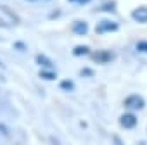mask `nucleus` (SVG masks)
Returning a JSON list of instances; mask_svg holds the SVG:
<instances>
[{"label":"nucleus","instance_id":"obj_1","mask_svg":"<svg viewBox=\"0 0 147 145\" xmlns=\"http://www.w3.org/2000/svg\"><path fill=\"white\" fill-rule=\"evenodd\" d=\"M18 23H19V17L14 11L0 5V28H12Z\"/></svg>","mask_w":147,"mask_h":145},{"label":"nucleus","instance_id":"obj_2","mask_svg":"<svg viewBox=\"0 0 147 145\" xmlns=\"http://www.w3.org/2000/svg\"><path fill=\"white\" fill-rule=\"evenodd\" d=\"M118 30H119V24L114 23V21H109V19H104V21H100L95 26V31L99 35H102V33H113V31H118Z\"/></svg>","mask_w":147,"mask_h":145},{"label":"nucleus","instance_id":"obj_3","mask_svg":"<svg viewBox=\"0 0 147 145\" xmlns=\"http://www.w3.org/2000/svg\"><path fill=\"white\" fill-rule=\"evenodd\" d=\"M125 105H126L128 109H131V111H140V109H144L145 102L142 100V97H138V95H131V97H128V99L125 100Z\"/></svg>","mask_w":147,"mask_h":145},{"label":"nucleus","instance_id":"obj_4","mask_svg":"<svg viewBox=\"0 0 147 145\" xmlns=\"http://www.w3.org/2000/svg\"><path fill=\"white\" fill-rule=\"evenodd\" d=\"M131 19L135 23H140V24H147V7L142 5V7H137L131 11Z\"/></svg>","mask_w":147,"mask_h":145},{"label":"nucleus","instance_id":"obj_5","mask_svg":"<svg viewBox=\"0 0 147 145\" xmlns=\"http://www.w3.org/2000/svg\"><path fill=\"white\" fill-rule=\"evenodd\" d=\"M119 123H121L123 128H133L137 124V116L133 112H126V114H123L119 117Z\"/></svg>","mask_w":147,"mask_h":145},{"label":"nucleus","instance_id":"obj_6","mask_svg":"<svg viewBox=\"0 0 147 145\" xmlns=\"http://www.w3.org/2000/svg\"><path fill=\"white\" fill-rule=\"evenodd\" d=\"M94 60L95 62H111L113 60V54L111 52H104V50H99L95 54H92Z\"/></svg>","mask_w":147,"mask_h":145},{"label":"nucleus","instance_id":"obj_7","mask_svg":"<svg viewBox=\"0 0 147 145\" xmlns=\"http://www.w3.org/2000/svg\"><path fill=\"white\" fill-rule=\"evenodd\" d=\"M73 30H75V33H78V35H87V31H88V24L83 23V21H76L75 24H73Z\"/></svg>","mask_w":147,"mask_h":145},{"label":"nucleus","instance_id":"obj_8","mask_svg":"<svg viewBox=\"0 0 147 145\" xmlns=\"http://www.w3.org/2000/svg\"><path fill=\"white\" fill-rule=\"evenodd\" d=\"M55 71L54 69H50V71H47V69H43V71H40V78H43V80H55Z\"/></svg>","mask_w":147,"mask_h":145},{"label":"nucleus","instance_id":"obj_9","mask_svg":"<svg viewBox=\"0 0 147 145\" xmlns=\"http://www.w3.org/2000/svg\"><path fill=\"white\" fill-rule=\"evenodd\" d=\"M36 62H38L40 66H43V67H50V69H52V60L47 59L45 55H38V57H36Z\"/></svg>","mask_w":147,"mask_h":145},{"label":"nucleus","instance_id":"obj_10","mask_svg":"<svg viewBox=\"0 0 147 145\" xmlns=\"http://www.w3.org/2000/svg\"><path fill=\"white\" fill-rule=\"evenodd\" d=\"M73 54H75V55H83V54H90V48H87V47H78V48H75V50H73Z\"/></svg>","mask_w":147,"mask_h":145},{"label":"nucleus","instance_id":"obj_11","mask_svg":"<svg viewBox=\"0 0 147 145\" xmlns=\"http://www.w3.org/2000/svg\"><path fill=\"white\" fill-rule=\"evenodd\" d=\"M73 87H75V85H73V81H69V80H66V81H61V88H62V90H67V92H71V90H73Z\"/></svg>","mask_w":147,"mask_h":145},{"label":"nucleus","instance_id":"obj_12","mask_svg":"<svg viewBox=\"0 0 147 145\" xmlns=\"http://www.w3.org/2000/svg\"><path fill=\"white\" fill-rule=\"evenodd\" d=\"M137 50L147 54V42H138V43H137Z\"/></svg>","mask_w":147,"mask_h":145},{"label":"nucleus","instance_id":"obj_13","mask_svg":"<svg viewBox=\"0 0 147 145\" xmlns=\"http://www.w3.org/2000/svg\"><path fill=\"white\" fill-rule=\"evenodd\" d=\"M71 4H78V5H87V4H90L92 0H69Z\"/></svg>","mask_w":147,"mask_h":145},{"label":"nucleus","instance_id":"obj_14","mask_svg":"<svg viewBox=\"0 0 147 145\" xmlns=\"http://www.w3.org/2000/svg\"><path fill=\"white\" fill-rule=\"evenodd\" d=\"M82 75H83V76H92V69H83Z\"/></svg>","mask_w":147,"mask_h":145},{"label":"nucleus","instance_id":"obj_15","mask_svg":"<svg viewBox=\"0 0 147 145\" xmlns=\"http://www.w3.org/2000/svg\"><path fill=\"white\" fill-rule=\"evenodd\" d=\"M16 48H21V50H24L26 47H24V43H21V42H16Z\"/></svg>","mask_w":147,"mask_h":145},{"label":"nucleus","instance_id":"obj_16","mask_svg":"<svg viewBox=\"0 0 147 145\" xmlns=\"http://www.w3.org/2000/svg\"><path fill=\"white\" fill-rule=\"evenodd\" d=\"M0 131H2V133H5V135H7V128H5L4 124H0Z\"/></svg>","mask_w":147,"mask_h":145},{"label":"nucleus","instance_id":"obj_17","mask_svg":"<svg viewBox=\"0 0 147 145\" xmlns=\"http://www.w3.org/2000/svg\"><path fill=\"white\" fill-rule=\"evenodd\" d=\"M28 2H38V0H28Z\"/></svg>","mask_w":147,"mask_h":145},{"label":"nucleus","instance_id":"obj_18","mask_svg":"<svg viewBox=\"0 0 147 145\" xmlns=\"http://www.w3.org/2000/svg\"><path fill=\"white\" fill-rule=\"evenodd\" d=\"M0 67H4V64H2V62H0Z\"/></svg>","mask_w":147,"mask_h":145}]
</instances>
